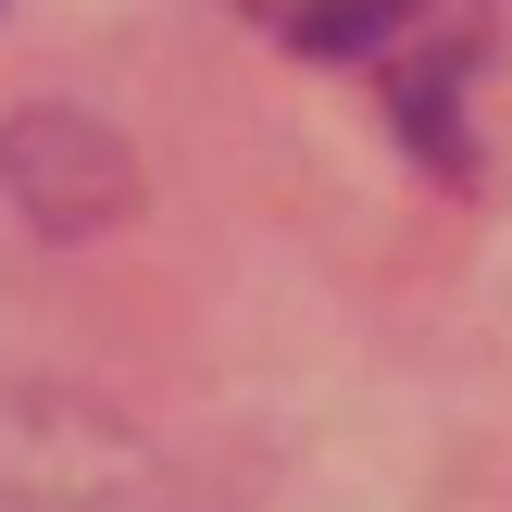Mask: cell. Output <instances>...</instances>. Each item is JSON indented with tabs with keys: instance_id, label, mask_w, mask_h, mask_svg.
Wrapping results in <instances>:
<instances>
[{
	"instance_id": "obj_1",
	"label": "cell",
	"mask_w": 512,
	"mask_h": 512,
	"mask_svg": "<svg viewBox=\"0 0 512 512\" xmlns=\"http://www.w3.org/2000/svg\"><path fill=\"white\" fill-rule=\"evenodd\" d=\"M0 188H13L50 238H88V225L138 213V163H125V138L88 125V113H13L0 125Z\"/></svg>"
},
{
	"instance_id": "obj_3",
	"label": "cell",
	"mask_w": 512,
	"mask_h": 512,
	"mask_svg": "<svg viewBox=\"0 0 512 512\" xmlns=\"http://www.w3.org/2000/svg\"><path fill=\"white\" fill-rule=\"evenodd\" d=\"M475 63H488V50H463V38H450V50H425V63H400V125H413V150H425L438 175H475V138H463V100H450V88H463Z\"/></svg>"
},
{
	"instance_id": "obj_2",
	"label": "cell",
	"mask_w": 512,
	"mask_h": 512,
	"mask_svg": "<svg viewBox=\"0 0 512 512\" xmlns=\"http://www.w3.org/2000/svg\"><path fill=\"white\" fill-rule=\"evenodd\" d=\"M250 13H263L288 50H313V63H363V50H388L425 0H250Z\"/></svg>"
}]
</instances>
